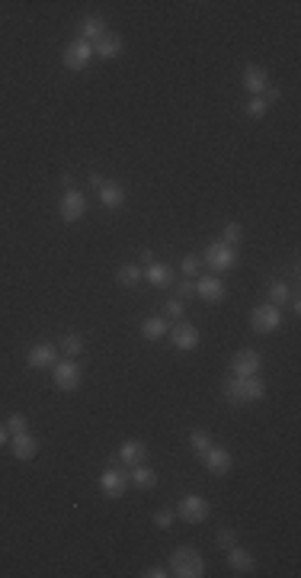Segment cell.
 I'll list each match as a JSON object with an SVG mask.
<instances>
[{
    "mask_svg": "<svg viewBox=\"0 0 301 578\" xmlns=\"http://www.w3.org/2000/svg\"><path fill=\"white\" fill-rule=\"evenodd\" d=\"M224 392H228V399L234 405H250V402H260L263 395H266V382L260 379V373H253V376H231L228 386H224Z\"/></svg>",
    "mask_w": 301,
    "mask_h": 578,
    "instance_id": "1",
    "label": "cell"
},
{
    "mask_svg": "<svg viewBox=\"0 0 301 578\" xmlns=\"http://www.w3.org/2000/svg\"><path fill=\"white\" fill-rule=\"evenodd\" d=\"M170 575L176 578H202L205 575V559L199 549L193 546H180L170 556Z\"/></svg>",
    "mask_w": 301,
    "mask_h": 578,
    "instance_id": "2",
    "label": "cell"
},
{
    "mask_svg": "<svg viewBox=\"0 0 301 578\" xmlns=\"http://www.w3.org/2000/svg\"><path fill=\"white\" fill-rule=\"evenodd\" d=\"M205 267L212 270L215 276L218 274H228V270H234L237 267V247L234 245H224V241H215V245L205 247Z\"/></svg>",
    "mask_w": 301,
    "mask_h": 578,
    "instance_id": "3",
    "label": "cell"
},
{
    "mask_svg": "<svg viewBox=\"0 0 301 578\" xmlns=\"http://www.w3.org/2000/svg\"><path fill=\"white\" fill-rule=\"evenodd\" d=\"M80 379H84V370H80V363L71 360V357H64V360H58L51 366V382L58 386L61 392H74L80 386Z\"/></svg>",
    "mask_w": 301,
    "mask_h": 578,
    "instance_id": "4",
    "label": "cell"
},
{
    "mask_svg": "<svg viewBox=\"0 0 301 578\" xmlns=\"http://www.w3.org/2000/svg\"><path fill=\"white\" fill-rule=\"evenodd\" d=\"M250 328L256 334H276L282 328V309H276V305H256L250 312Z\"/></svg>",
    "mask_w": 301,
    "mask_h": 578,
    "instance_id": "5",
    "label": "cell"
},
{
    "mask_svg": "<svg viewBox=\"0 0 301 578\" xmlns=\"http://www.w3.org/2000/svg\"><path fill=\"white\" fill-rule=\"evenodd\" d=\"M208 514H212V504L202 495H183L180 504H176V518L186 520V524H202Z\"/></svg>",
    "mask_w": 301,
    "mask_h": 578,
    "instance_id": "6",
    "label": "cell"
},
{
    "mask_svg": "<svg viewBox=\"0 0 301 578\" xmlns=\"http://www.w3.org/2000/svg\"><path fill=\"white\" fill-rule=\"evenodd\" d=\"M58 212H61V222L74 225V222H80V219L87 216V197H84L80 190H74V186H68L64 197H61Z\"/></svg>",
    "mask_w": 301,
    "mask_h": 578,
    "instance_id": "7",
    "label": "cell"
},
{
    "mask_svg": "<svg viewBox=\"0 0 301 578\" xmlns=\"http://www.w3.org/2000/svg\"><path fill=\"white\" fill-rule=\"evenodd\" d=\"M93 58H97V55H93V45L84 39H74V42H68V49L61 55V65L68 71H84Z\"/></svg>",
    "mask_w": 301,
    "mask_h": 578,
    "instance_id": "8",
    "label": "cell"
},
{
    "mask_svg": "<svg viewBox=\"0 0 301 578\" xmlns=\"http://www.w3.org/2000/svg\"><path fill=\"white\" fill-rule=\"evenodd\" d=\"M193 283H195V296L205 299V302H212V305L224 302V296H228L224 280H221V276H215V274H199Z\"/></svg>",
    "mask_w": 301,
    "mask_h": 578,
    "instance_id": "9",
    "label": "cell"
},
{
    "mask_svg": "<svg viewBox=\"0 0 301 578\" xmlns=\"http://www.w3.org/2000/svg\"><path fill=\"white\" fill-rule=\"evenodd\" d=\"M58 363V347L51 341H39L26 351V366L29 370H51Z\"/></svg>",
    "mask_w": 301,
    "mask_h": 578,
    "instance_id": "10",
    "label": "cell"
},
{
    "mask_svg": "<svg viewBox=\"0 0 301 578\" xmlns=\"http://www.w3.org/2000/svg\"><path fill=\"white\" fill-rule=\"evenodd\" d=\"M128 489V472L119 469V466H112V469H103V476H99V491L106 495V498H122Z\"/></svg>",
    "mask_w": 301,
    "mask_h": 578,
    "instance_id": "11",
    "label": "cell"
},
{
    "mask_svg": "<svg viewBox=\"0 0 301 578\" xmlns=\"http://www.w3.org/2000/svg\"><path fill=\"white\" fill-rule=\"evenodd\" d=\"M260 366H263V353L253 351V347H243V351L234 353L231 376H253V373H260Z\"/></svg>",
    "mask_w": 301,
    "mask_h": 578,
    "instance_id": "12",
    "label": "cell"
},
{
    "mask_svg": "<svg viewBox=\"0 0 301 578\" xmlns=\"http://www.w3.org/2000/svg\"><path fill=\"white\" fill-rule=\"evenodd\" d=\"M202 463L212 476H228L231 466H234V456H231V450H224V447H215L212 443V447L202 453Z\"/></svg>",
    "mask_w": 301,
    "mask_h": 578,
    "instance_id": "13",
    "label": "cell"
},
{
    "mask_svg": "<svg viewBox=\"0 0 301 578\" xmlns=\"http://www.w3.org/2000/svg\"><path fill=\"white\" fill-rule=\"evenodd\" d=\"M170 341H173L176 351H183V353L195 351V347H199V328L180 318V322H176V328L170 331Z\"/></svg>",
    "mask_w": 301,
    "mask_h": 578,
    "instance_id": "14",
    "label": "cell"
},
{
    "mask_svg": "<svg viewBox=\"0 0 301 578\" xmlns=\"http://www.w3.org/2000/svg\"><path fill=\"white\" fill-rule=\"evenodd\" d=\"M97 193H99V203L106 209H122L125 206V186H119L116 180H99V186H97Z\"/></svg>",
    "mask_w": 301,
    "mask_h": 578,
    "instance_id": "15",
    "label": "cell"
},
{
    "mask_svg": "<svg viewBox=\"0 0 301 578\" xmlns=\"http://www.w3.org/2000/svg\"><path fill=\"white\" fill-rule=\"evenodd\" d=\"M243 87H247L250 97H263V90L269 87V74H266V68H260V65H247V68H243Z\"/></svg>",
    "mask_w": 301,
    "mask_h": 578,
    "instance_id": "16",
    "label": "cell"
},
{
    "mask_svg": "<svg viewBox=\"0 0 301 578\" xmlns=\"http://www.w3.org/2000/svg\"><path fill=\"white\" fill-rule=\"evenodd\" d=\"M7 447H10V453H13V456H16V460H32V456L39 453V441H36V437H32L29 431H23V434H13V437H10V443H7Z\"/></svg>",
    "mask_w": 301,
    "mask_h": 578,
    "instance_id": "17",
    "label": "cell"
},
{
    "mask_svg": "<svg viewBox=\"0 0 301 578\" xmlns=\"http://www.w3.org/2000/svg\"><path fill=\"white\" fill-rule=\"evenodd\" d=\"M173 276H176L173 267L160 264V260H151V264H145V270H141V280H147L151 286H170Z\"/></svg>",
    "mask_w": 301,
    "mask_h": 578,
    "instance_id": "18",
    "label": "cell"
},
{
    "mask_svg": "<svg viewBox=\"0 0 301 578\" xmlns=\"http://www.w3.org/2000/svg\"><path fill=\"white\" fill-rule=\"evenodd\" d=\"M228 566H231V572H237V575H250L253 568H256V559L247 553L243 546H228Z\"/></svg>",
    "mask_w": 301,
    "mask_h": 578,
    "instance_id": "19",
    "label": "cell"
},
{
    "mask_svg": "<svg viewBox=\"0 0 301 578\" xmlns=\"http://www.w3.org/2000/svg\"><path fill=\"white\" fill-rule=\"evenodd\" d=\"M93 55L97 58H103V61H112V58H119L122 55V39H119L116 32H106L99 42H93Z\"/></svg>",
    "mask_w": 301,
    "mask_h": 578,
    "instance_id": "20",
    "label": "cell"
},
{
    "mask_svg": "<svg viewBox=\"0 0 301 578\" xmlns=\"http://www.w3.org/2000/svg\"><path fill=\"white\" fill-rule=\"evenodd\" d=\"M119 460L125 466H138V463L147 460V443L145 441H125L119 447Z\"/></svg>",
    "mask_w": 301,
    "mask_h": 578,
    "instance_id": "21",
    "label": "cell"
},
{
    "mask_svg": "<svg viewBox=\"0 0 301 578\" xmlns=\"http://www.w3.org/2000/svg\"><path fill=\"white\" fill-rule=\"evenodd\" d=\"M128 482H135L138 489H154L157 485V472L147 466V463H138V466H128Z\"/></svg>",
    "mask_w": 301,
    "mask_h": 578,
    "instance_id": "22",
    "label": "cell"
},
{
    "mask_svg": "<svg viewBox=\"0 0 301 578\" xmlns=\"http://www.w3.org/2000/svg\"><path fill=\"white\" fill-rule=\"evenodd\" d=\"M103 36H106V23L99 20V16H84L77 39H84V42H90V45H93V42H99Z\"/></svg>",
    "mask_w": 301,
    "mask_h": 578,
    "instance_id": "23",
    "label": "cell"
},
{
    "mask_svg": "<svg viewBox=\"0 0 301 578\" xmlns=\"http://www.w3.org/2000/svg\"><path fill=\"white\" fill-rule=\"evenodd\" d=\"M291 299V286L285 283V280H272L269 283V305H276V309H285Z\"/></svg>",
    "mask_w": 301,
    "mask_h": 578,
    "instance_id": "24",
    "label": "cell"
},
{
    "mask_svg": "<svg viewBox=\"0 0 301 578\" xmlns=\"http://www.w3.org/2000/svg\"><path fill=\"white\" fill-rule=\"evenodd\" d=\"M141 334H145L147 341H160L167 334V322L160 318V315H147L145 322H141Z\"/></svg>",
    "mask_w": 301,
    "mask_h": 578,
    "instance_id": "25",
    "label": "cell"
},
{
    "mask_svg": "<svg viewBox=\"0 0 301 578\" xmlns=\"http://www.w3.org/2000/svg\"><path fill=\"white\" fill-rule=\"evenodd\" d=\"M58 353H64V357H71V360H77L80 353H84V337L80 334H64L58 344Z\"/></svg>",
    "mask_w": 301,
    "mask_h": 578,
    "instance_id": "26",
    "label": "cell"
},
{
    "mask_svg": "<svg viewBox=\"0 0 301 578\" xmlns=\"http://www.w3.org/2000/svg\"><path fill=\"white\" fill-rule=\"evenodd\" d=\"M116 280L122 286H138V283H141V267H138V264H122L116 270Z\"/></svg>",
    "mask_w": 301,
    "mask_h": 578,
    "instance_id": "27",
    "label": "cell"
},
{
    "mask_svg": "<svg viewBox=\"0 0 301 578\" xmlns=\"http://www.w3.org/2000/svg\"><path fill=\"white\" fill-rule=\"evenodd\" d=\"M189 447H193V453H199V456H202V453L212 447V434L202 431V427H195V431L189 434Z\"/></svg>",
    "mask_w": 301,
    "mask_h": 578,
    "instance_id": "28",
    "label": "cell"
},
{
    "mask_svg": "<svg viewBox=\"0 0 301 578\" xmlns=\"http://www.w3.org/2000/svg\"><path fill=\"white\" fill-rule=\"evenodd\" d=\"M221 238H224V245H234V247H237L243 241V228L237 225V222H228V225L221 228Z\"/></svg>",
    "mask_w": 301,
    "mask_h": 578,
    "instance_id": "29",
    "label": "cell"
},
{
    "mask_svg": "<svg viewBox=\"0 0 301 578\" xmlns=\"http://www.w3.org/2000/svg\"><path fill=\"white\" fill-rule=\"evenodd\" d=\"M266 113H269V103H266L263 97H250V100H247V116H250V119H263Z\"/></svg>",
    "mask_w": 301,
    "mask_h": 578,
    "instance_id": "30",
    "label": "cell"
},
{
    "mask_svg": "<svg viewBox=\"0 0 301 578\" xmlns=\"http://www.w3.org/2000/svg\"><path fill=\"white\" fill-rule=\"evenodd\" d=\"M199 267H202V260L195 254H186L183 260H180V270L186 274V280H195V276H199Z\"/></svg>",
    "mask_w": 301,
    "mask_h": 578,
    "instance_id": "31",
    "label": "cell"
},
{
    "mask_svg": "<svg viewBox=\"0 0 301 578\" xmlns=\"http://www.w3.org/2000/svg\"><path fill=\"white\" fill-rule=\"evenodd\" d=\"M7 431H10V437H13V434H23V431H29V421H26V414L13 412L10 418H7Z\"/></svg>",
    "mask_w": 301,
    "mask_h": 578,
    "instance_id": "32",
    "label": "cell"
},
{
    "mask_svg": "<svg viewBox=\"0 0 301 578\" xmlns=\"http://www.w3.org/2000/svg\"><path fill=\"white\" fill-rule=\"evenodd\" d=\"M173 520H176V511H173V508H160V511L154 514V527L170 530V527H173Z\"/></svg>",
    "mask_w": 301,
    "mask_h": 578,
    "instance_id": "33",
    "label": "cell"
},
{
    "mask_svg": "<svg viewBox=\"0 0 301 578\" xmlns=\"http://www.w3.org/2000/svg\"><path fill=\"white\" fill-rule=\"evenodd\" d=\"M164 312L170 315V318H176V322H180V318H183V312H186V302H183V299H167Z\"/></svg>",
    "mask_w": 301,
    "mask_h": 578,
    "instance_id": "34",
    "label": "cell"
},
{
    "mask_svg": "<svg viewBox=\"0 0 301 578\" xmlns=\"http://www.w3.org/2000/svg\"><path fill=\"white\" fill-rule=\"evenodd\" d=\"M215 540H218V546H221V549H228V546H234V543H237V533H234V530H228V527H221L218 533H215Z\"/></svg>",
    "mask_w": 301,
    "mask_h": 578,
    "instance_id": "35",
    "label": "cell"
},
{
    "mask_svg": "<svg viewBox=\"0 0 301 578\" xmlns=\"http://www.w3.org/2000/svg\"><path fill=\"white\" fill-rule=\"evenodd\" d=\"M193 296H195V283H193V280H183V283H180V296H176V299H183V302H186V299H193Z\"/></svg>",
    "mask_w": 301,
    "mask_h": 578,
    "instance_id": "36",
    "label": "cell"
},
{
    "mask_svg": "<svg viewBox=\"0 0 301 578\" xmlns=\"http://www.w3.org/2000/svg\"><path fill=\"white\" fill-rule=\"evenodd\" d=\"M263 100H266V103H276V100H282V90H279V87H272V84H269V87L263 90Z\"/></svg>",
    "mask_w": 301,
    "mask_h": 578,
    "instance_id": "37",
    "label": "cell"
},
{
    "mask_svg": "<svg viewBox=\"0 0 301 578\" xmlns=\"http://www.w3.org/2000/svg\"><path fill=\"white\" fill-rule=\"evenodd\" d=\"M141 575H145V578H167L170 572H167V568H160V566H151V568H145Z\"/></svg>",
    "mask_w": 301,
    "mask_h": 578,
    "instance_id": "38",
    "label": "cell"
},
{
    "mask_svg": "<svg viewBox=\"0 0 301 578\" xmlns=\"http://www.w3.org/2000/svg\"><path fill=\"white\" fill-rule=\"evenodd\" d=\"M10 443V431H7V424H0V447H7Z\"/></svg>",
    "mask_w": 301,
    "mask_h": 578,
    "instance_id": "39",
    "label": "cell"
}]
</instances>
